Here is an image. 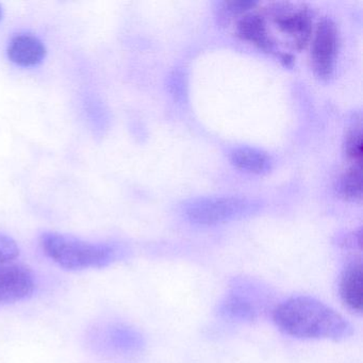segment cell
<instances>
[{
    "mask_svg": "<svg viewBox=\"0 0 363 363\" xmlns=\"http://www.w3.org/2000/svg\"><path fill=\"white\" fill-rule=\"evenodd\" d=\"M340 194L348 201H357L361 199L360 164H354L345 172L340 180Z\"/></svg>",
    "mask_w": 363,
    "mask_h": 363,
    "instance_id": "obj_12",
    "label": "cell"
},
{
    "mask_svg": "<svg viewBox=\"0 0 363 363\" xmlns=\"http://www.w3.org/2000/svg\"><path fill=\"white\" fill-rule=\"evenodd\" d=\"M35 277L28 267L7 263L0 264V305L16 303L33 294Z\"/></svg>",
    "mask_w": 363,
    "mask_h": 363,
    "instance_id": "obj_5",
    "label": "cell"
},
{
    "mask_svg": "<svg viewBox=\"0 0 363 363\" xmlns=\"http://www.w3.org/2000/svg\"><path fill=\"white\" fill-rule=\"evenodd\" d=\"M273 318L280 330L301 339L343 340L352 335V325L341 314L312 297L284 301Z\"/></svg>",
    "mask_w": 363,
    "mask_h": 363,
    "instance_id": "obj_1",
    "label": "cell"
},
{
    "mask_svg": "<svg viewBox=\"0 0 363 363\" xmlns=\"http://www.w3.org/2000/svg\"><path fill=\"white\" fill-rule=\"evenodd\" d=\"M40 244L48 258L69 271L108 267L116 258L113 246L91 243L62 233H43Z\"/></svg>",
    "mask_w": 363,
    "mask_h": 363,
    "instance_id": "obj_2",
    "label": "cell"
},
{
    "mask_svg": "<svg viewBox=\"0 0 363 363\" xmlns=\"http://www.w3.org/2000/svg\"><path fill=\"white\" fill-rule=\"evenodd\" d=\"M46 48L39 38L28 33L16 35L8 46V57L23 67H37L45 58Z\"/></svg>",
    "mask_w": 363,
    "mask_h": 363,
    "instance_id": "obj_6",
    "label": "cell"
},
{
    "mask_svg": "<svg viewBox=\"0 0 363 363\" xmlns=\"http://www.w3.org/2000/svg\"><path fill=\"white\" fill-rule=\"evenodd\" d=\"M238 33L242 39L255 44L262 50H269L273 48V42L267 33L264 21L257 14L244 16L238 24Z\"/></svg>",
    "mask_w": 363,
    "mask_h": 363,
    "instance_id": "obj_11",
    "label": "cell"
},
{
    "mask_svg": "<svg viewBox=\"0 0 363 363\" xmlns=\"http://www.w3.org/2000/svg\"><path fill=\"white\" fill-rule=\"evenodd\" d=\"M1 18H3V8L0 6V21H1Z\"/></svg>",
    "mask_w": 363,
    "mask_h": 363,
    "instance_id": "obj_15",
    "label": "cell"
},
{
    "mask_svg": "<svg viewBox=\"0 0 363 363\" xmlns=\"http://www.w3.org/2000/svg\"><path fill=\"white\" fill-rule=\"evenodd\" d=\"M276 24L280 30L286 35L294 38L295 43L303 46L309 39L311 31V20L306 10H295L290 11L288 9L276 10Z\"/></svg>",
    "mask_w": 363,
    "mask_h": 363,
    "instance_id": "obj_8",
    "label": "cell"
},
{
    "mask_svg": "<svg viewBox=\"0 0 363 363\" xmlns=\"http://www.w3.org/2000/svg\"><path fill=\"white\" fill-rule=\"evenodd\" d=\"M250 210L247 201L233 196L201 197L184 206V214L188 220L201 226L230 222L245 216Z\"/></svg>",
    "mask_w": 363,
    "mask_h": 363,
    "instance_id": "obj_3",
    "label": "cell"
},
{
    "mask_svg": "<svg viewBox=\"0 0 363 363\" xmlns=\"http://www.w3.org/2000/svg\"><path fill=\"white\" fill-rule=\"evenodd\" d=\"M339 35L335 23L325 18L318 24L312 42V65L314 72L322 78L333 73L337 54Z\"/></svg>",
    "mask_w": 363,
    "mask_h": 363,
    "instance_id": "obj_4",
    "label": "cell"
},
{
    "mask_svg": "<svg viewBox=\"0 0 363 363\" xmlns=\"http://www.w3.org/2000/svg\"><path fill=\"white\" fill-rule=\"evenodd\" d=\"M20 255V247L12 238L0 233V264L11 263Z\"/></svg>",
    "mask_w": 363,
    "mask_h": 363,
    "instance_id": "obj_14",
    "label": "cell"
},
{
    "mask_svg": "<svg viewBox=\"0 0 363 363\" xmlns=\"http://www.w3.org/2000/svg\"><path fill=\"white\" fill-rule=\"evenodd\" d=\"M342 301L352 311H362V265L352 262L346 267L340 282Z\"/></svg>",
    "mask_w": 363,
    "mask_h": 363,
    "instance_id": "obj_9",
    "label": "cell"
},
{
    "mask_svg": "<svg viewBox=\"0 0 363 363\" xmlns=\"http://www.w3.org/2000/svg\"><path fill=\"white\" fill-rule=\"evenodd\" d=\"M230 161L237 169L252 174L267 173L272 167L271 157L257 148H235L230 152Z\"/></svg>",
    "mask_w": 363,
    "mask_h": 363,
    "instance_id": "obj_10",
    "label": "cell"
},
{
    "mask_svg": "<svg viewBox=\"0 0 363 363\" xmlns=\"http://www.w3.org/2000/svg\"><path fill=\"white\" fill-rule=\"evenodd\" d=\"M345 154L354 164H360L362 157V141H361L360 128L350 131L345 140Z\"/></svg>",
    "mask_w": 363,
    "mask_h": 363,
    "instance_id": "obj_13",
    "label": "cell"
},
{
    "mask_svg": "<svg viewBox=\"0 0 363 363\" xmlns=\"http://www.w3.org/2000/svg\"><path fill=\"white\" fill-rule=\"evenodd\" d=\"M254 289L246 284L235 286L222 306V313L235 320H252L259 312V303L252 296Z\"/></svg>",
    "mask_w": 363,
    "mask_h": 363,
    "instance_id": "obj_7",
    "label": "cell"
}]
</instances>
